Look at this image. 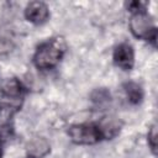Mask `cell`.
Returning a JSON list of instances; mask_svg holds the SVG:
<instances>
[{
    "label": "cell",
    "mask_w": 158,
    "mask_h": 158,
    "mask_svg": "<svg viewBox=\"0 0 158 158\" xmlns=\"http://www.w3.org/2000/svg\"><path fill=\"white\" fill-rule=\"evenodd\" d=\"M65 51V43L62 37L52 38L42 43L35 53L33 62L40 69H51L57 65Z\"/></svg>",
    "instance_id": "6da1fadb"
},
{
    "label": "cell",
    "mask_w": 158,
    "mask_h": 158,
    "mask_svg": "<svg viewBox=\"0 0 158 158\" xmlns=\"http://www.w3.org/2000/svg\"><path fill=\"white\" fill-rule=\"evenodd\" d=\"M130 28L136 37L148 40L153 44H156V27L153 26L151 17L144 12V10L136 11L132 14L130 19Z\"/></svg>",
    "instance_id": "7a4b0ae2"
},
{
    "label": "cell",
    "mask_w": 158,
    "mask_h": 158,
    "mask_svg": "<svg viewBox=\"0 0 158 158\" xmlns=\"http://www.w3.org/2000/svg\"><path fill=\"white\" fill-rule=\"evenodd\" d=\"M68 135L70 139L78 144H94L101 138L99 127L89 123L70 126L68 130Z\"/></svg>",
    "instance_id": "3957f363"
},
{
    "label": "cell",
    "mask_w": 158,
    "mask_h": 158,
    "mask_svg": "<svg viewBox=\"0 0 158 158\" xmlns=\"http://www.w3.org/2000/svg\"><path fill=\"white\" fill-rule=\"evenodd\" d=\"M114 62L123 70H130L135 63V54L132 47L128 43L118 44L114 52Z\"/></svg>",
    "instance_id": "277c9868"
},
{
    "label": "cell",
    "mask_w": 158,
    "mask_h": 158,
    "mask_svg": "<svg viewBox=\"0 0 158 158\" xmlns=\"http://www.w3.org/2000/svg\"><path fill=\"white\" fill-rule=\"evenodd\" d=\"M25 16L30 22L41 25L47 21V19L49 16V11L44 2L32 1L27 5V7L25 10Z\"/></svg>",
    "instance_id": "5b68a950"
},
{
    "label": "cell",
    "mask_w": 158,
    "mask_h": 158,
    "mask_svg": "<svg viewBox=\"0 0 158 158\" xmlns=\"http://www.w3.org/2000/svg\"><path fill=\"white\" fill-rule=\"evenodd\" d=\"M51 146L43 137H33L26 146L27 158H43L49 153Z\"/></svg>",
    "instance_id": "8992f818"
},
{
    "label": "cell",
    "mask_w": 158,
    "mask_h": 158,
    "mask_svg": "<svg viewBox=\"0 0 158 158\" xmlns=\"http://www.w3.org/2000/svg\"><path fill=\"white\" fill-rule=\"evenodd\" d=\"M0 90L4 96L10 98V99H17L21 96L22 94V84L20 83L19 79L16 78H9L6 80L2 81Z\"/></svg>",
    "instance_id": "52a82bcc"
},
{
    "label": "cell",
    "mask_w": 158,
    "mask_h": 158,
    "mask_svg": "<svg viewBox=\"0 0 158 158\" xmlns=\"http://www.w3.org/2000/svg\"><path fill=\"white\" fill-rule=\"evenodd\" d=\"M98 127L101 133V138H111L120 131V122L115 117H106Z\"/></svg>",
    "instance_id": "ba28073f"
},
{
    "label": "cell",
    "mask_w": 158,
    "mask_h": 158,
    "mask_svg": "<svg viewBox=\"0 0 158 158\" xmlns=\"http://www.w3.org/2000/svg\"><path fill=\"white\" fill-rule=\"evenodd\" d=\"M125 88V91H126V95L130 100V102L132 104H138L142 101V98H143V91H142V88L137 84V83H133V81H128L123 85Z\"/></svg>",
    "instance_id": "9c48e42d"
},
{
    "label": "cell",
    "mask_w": 158,
    "mask_h": 158,
    "mask_svg": "<svg viewBox=\"0 0 158 158\" xmlns=\"http://www.w3.org/2000/svg\"><path fill=\"white\" fill-rule=\"evenodd\" d=\"M91 100L99 105L110 101V93L106 89H96L91 94Z\"/></svg>",
    "instance_id": "30bf717a"
},
{
    "label": "cell",
    "mask_w": 158,
    "mask_h": 158,
    "mask_svg": "<svg viewBox=\"0 0 158 158\" xmlns=\"http://www.w3.org/2000/svg\"><path fill=\"white\" fill-rule=\"evenodd\" d=\"M12 41L10 37H5L0 35V54H5L12 49Z\"/></svg>",
    "instance_id": "8fae6325"
},
{
    "label": "cell",
    "mask_w": 158,
    "mask_h": 158,
    "mask_svg": "<svg viewBox=\"0 0 158 158\" xmlns=\"http://www.w3.org/2000/svg\"><path fill=\"white\" fill-rule=\"evenodd\" d=\"M148 143L151 144L153 152L157 149V126L153 125L148 131Z\"/></svg>",
    "instance_id": "7c38bea8"
},
{
    "label": "cell",
    "mask_w": 158,
    "mask_h": 158,
    "mask_svg": "<svg viewBox=\"0 0 158 158\" xmlns=\"http://www.w3.org/2000/svg\"><path fill=\"white\" fill-rule=\"evenodd\" d=\"M0 158H1V144H0Z\"/></svg>",
    "instance_id": "4fadbf2b"
}]
</instances>
